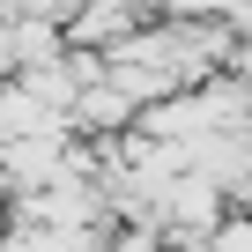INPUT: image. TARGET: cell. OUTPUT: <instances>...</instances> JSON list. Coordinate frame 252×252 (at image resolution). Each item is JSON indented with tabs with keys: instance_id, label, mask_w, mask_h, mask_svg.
Here are the masks:
<instances>
[{
	"instance_id": "cell-1",
	"label": "cell",
	"mask_w": 252,
	"mask_h": 252,
	"mask_svg": "<svg viewBox=\"0 0 252 252\" xmlns=\"http://www.w3.org/2000/svg\"><path fill=\"white\" fill-rule=\"evenodd\" d=\"M215 245H222V252H252V230H245V222H230V230H222Z\"/></svg>"
}]
</instances>
